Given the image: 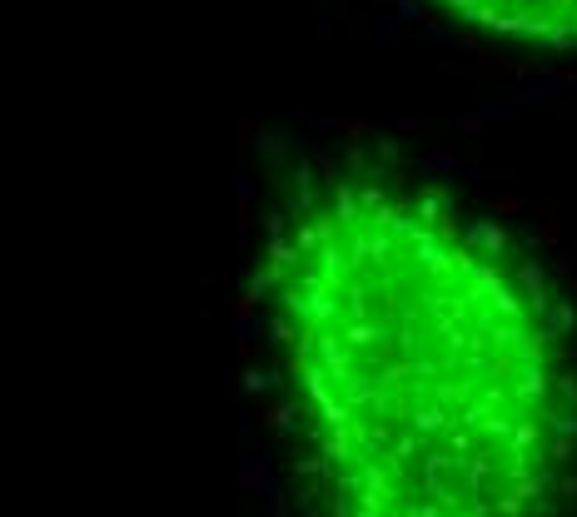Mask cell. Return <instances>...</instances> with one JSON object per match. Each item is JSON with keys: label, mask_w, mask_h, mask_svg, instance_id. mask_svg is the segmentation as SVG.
Returning <instances> with one entry per match:
<instances>
[{"label": "cell", "mask_w": 577, "mask_h": 517, "mask_svg": "<svg viewBox=\"0 0 577 517\" xmlns=\"http://www.w3.org/2000/svg\"><path fill=\"white\" fill-rule=\"evenodd\" d=\"M259 293L309 517H568L572 343L492 224L319 164L269 214Z\"/></svg>", "instance_id": "obj_1"}, {"label": "cell", "mask_w": 577, "mask_h": 517, "mask_svg": "<svg viewBox=\"0 0 577 517\" xmlns=\"http://www.w3.org/2000/svg\"><path fill=\"white\" fill-rule=\"evenodd\" d=\"M438 5L512 45H577V0H438Z\"/></svg>", "instance_id": "obj_2"}]
</instances>
